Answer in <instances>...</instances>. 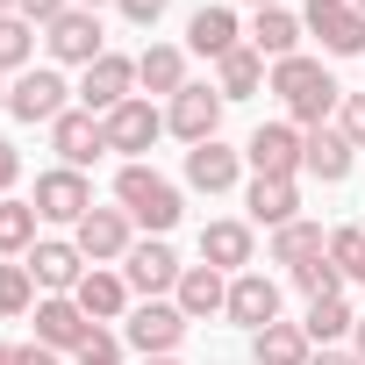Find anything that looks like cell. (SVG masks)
<instances>
[{"label":"cell","mask_w":365,"mask_h":365,"mask_svg":"<svg viewBox=\"0 0 365 365\" xmlns=\"http://www.w3.org/2000/svg\"><path fill=\"white\" fill-rule=\"evenodd\" d=\"M272 93L287 101L294 129H329V115L344 108L336 79H329V72H322L315 58H279V65H272Z\"/></svg>","instance_id":"1"},{"label":"cell","mask_w":365,"mask_h":365,"mask_svg":"<svg viewBox=\"0 0 365 365\" xmlns=\"http://www.w3.org/2000/svg\"><path fill=\"white\" fill-rule=\"evenodd\" d=\"M115 201H122V215H129V222H143L150 237H165L179 215H187V208H179V187H172L165 172H150V165H122Z\"/></svg>","instance_id":"2"},{"label":"cell","mask_w":365,"mask_h":365,"mask_svg":"<svg viewBox=\"0 0 365 365\" xmlns=\"http://www.w3.org/2000/svg\"><path fill=\"white\" fill-rule=\"evenodd\" d=\"M308 36H322L329 58H365V15L351 8V0H308V15H301Z\"/></svg>","instance_id":"3"},{"label":"cell","mask_w":365,"mask_h":365,"mask_svg":"<svg viewBox=\"0 0 365 365\" xmlns=\"http://www.w3.org/2000/svg\"><path fill=\"white\" fill-rule=\"evenodd\" d=\"M43 43H51L58 65H93V58H108V29H101L93 8H65V15L43 29Z\"/></svg>","instance_id":"4"},{"label":"cell","mask_w":365,"mask_h":365,"mask_svg":"<svg viewBox=\"0 0 365 365\" xmlns=\"http://www.w3.org/2000/svg\"><path fill=\"white\" fill-rule=\"evenodd\" d=\"M129 351L136 358H172L179 351V336H187V315H179V301H143L136 315H129Z\"/></svg>","instance_id":"5"},{"label":"cell","mask_w":365,"mask_h":365,"mask_svg":"<svg viewBox=\"0 0 365 365\" xmlns=\"http://www.w3.org/2000/svg\"><path fill=\"white\" fill-rule=\"evenodd\" d=\"M65 101H72V86H65L51 65H29V72L8 86V115H15V122H58Z\"/></svg>","instance_id":"6"},{"label":"cell","mask_w":365,"mask_h":365,"mask_svg":"<svg viewBox=\"0 0 365 365\" xmlns=\"http://www.w3.org/2000/svg\"><path fill=\"white\" fill-rule=\"evenodd\" d=\"M244 165L258 179H294L301 172V129L294 122H258L251 143H244Z\"/></svg>","instance_id":"7"},{"label":"cell","mask_w":365,"mask_h":365,"mask_svg":"<svg viewBox=\"0 0 365 365\" xmlns=\"http://www.w3.org/2000/svg\"><path fill=\"white\" fill-rule=\"evenodd\" d=\"M129 86H136V58L108 51V58L86 65V79H79V108H86V115H115V108L129 101Z\"/></svg>","instance_id":"8"},{"label":"cell","mask_w":365,"mask_h":365,"mask_svg":"<svg viewBox=\"0 0 365 365\" xmlns=\"http://www.w3.org/2000/svg\"><path fill=\"white\" fill-rule=\"evenodd\" d=\"M165 129L187 143V150H194V143H208V136L222 129V93H215V86H187V93H172Z\"/></svg>","instance_id":"9"},{"label":"cell","mask_w":365,"mask_h":365,"mask_svg":"<svg viewBox=\"0 0 365 365\" xmlns=\"http://www.w3.org/2000/svg\"><path fill=\"white\" fill-rule=\"evenodd\" d=\"M179 272H187V265L172 258V244H165V237H150V244H129V258H122V279H129L143 301L172 294V287H179Z\"/></svg>","instance_id":"10"},{"label":"cell","mask_w":365,"mask_h":365,"mask_svg":"<svg viewBox=\"0 0 365 365\" xmlns=\"http://www.w3.org/2000/svg\"><path fill=\"white\" fill-rule=\"evenodd\" d=\"M72 244H79V258H93V265H108V258H129V215L122 208H86L79 222H72Z\"/></svg>","instance_id":"11"},{"label":"cell","mask_w":365,"mask_h":365,"mask_svg":"<svg viewBox=\"0 0 365 365\" xmlns=\"http://www.w3.org/2000/svg\"><path fill=\"white\" fill-rule=\"evenodd\" d=\"M101 122H108V150H122L129 165H136V150H150V143H158V129H165V115H158L143 93H129V101H122L115 115H101Z\"/></svg>","instance_id":"12"},{"label":"cell","mask_w":365,"mask_h":365,"mask_svg":"<svg viewBox=\"0 0 365 365\" xmlns=\"http://www.w3.org/2000/svg\"><path fill=\"white\" fill-rule=\"evenodd\" d=\"M51 150L79 172V165H93V158L108 150V122H101V115H86V108H65V115L51 122Z\"/></svg>","instance_id":"13"},{"label":"cell","mask_w":365,"mask_h":365,"mask_svg":"<svg viewBox=\"0 0 365 365\" xmlns=\"http://www.w3.org/2000/svg\"><path fill=\"white\" fill-rule=\"evenodd\" d=\"M86 208H93V187H86V172L58 165V172H43V179H36V215H43V222H79Z\"/></svg>","instance_id":"14"},{"label":"cell","mask_w":365,"mask_h":365,"mask_svg":"<svg viewBox=\"0 0 365 365\" xmlns=\"http://www.w3.org/2000/svg\"><path fill=\"white\" fill-rule=\"evenodd\" d=\"M22 265L36 272V287H43V294H72V287L86 279V258H79V244H65V237L29 244V258H22Z\"/></svg>","instance_id":"15"},{"label":"cell","mask_w":365,"mask_h":365,"mask_svg":"<svg viewBox=\"0 0 365 365\" xmlns=\"http://www.w3.org/2000/svg\"><path fill=\"white\" fill-rule=\"evenodd\" d=\"M230 322H244L251 336L265 329V322H279V279H265V272H237L230 279V308H222Z\"/></svg>","instance_id":"16"},{"label":"cell","mask_w":365,"mask_h":365,"mask_svg":"<svg viewBox=\"0 0 365 365\" xmlns=\"http://www.w3.org/2000/svg\"><path fill=\"white\" fill-rule=\"evenodd\" d=\"M86 329H93V322H86V308H79L72 294H43V301H36V344H43V351H79Z\"/></svg>","instance_id":"17"},{"label":"cell","mask_w":365,"mask_h":365,"mask_svg":"<svg viewBox=\"0 0 365 365\" xmlns=\"http://www.w3.org/2000/svg\"><path fill=\"white\" fill-rule=\"evenodd\" d=\"M237 172H244V150H230L222 136H208V143L187 150V187H201V194H230Z\"/></svg>","instance_id":"18"},{"label":"cell","mask_w":365,"mask_h":365,"mask_svg":"<svg viewBox=\"0 0 365 365\" xmlns=\"http://www.w3.org/2000/svg\"><path fill=\"white\" fill-rule=\"evenodd\" d=\"M172 301H179V315H187V322L222 315V308H230V279H222L215 265H187V272H179V287H172Z\"/></svg>","instance_id":"19"},{"label":"cell","mask_w":365,"mask_h":365,"mask_svg":"<svg viewBox=\"0 0 365 365\" xmlns=\"http://www.w3.org/2000/svg\"><path fill=\"white\" fill-rule=\"evenodd\" d=\"M301 36H308V29H301V15H287V8H258V15H251V51L272 58V65H279V58H301Z\"/></svg>","instance_id":"20"},{"label":"cell","mask_w":365,"mask_h":365,"mask_svg":"<svg viewBox=\"0 0 365 365\" xmlns=\"http://www.w3.org/2000/svg\"><path fill=\"white\" fill-rule=\"evenodd\" d=\"M244 208H251V222L287 230V222H301V187H294V179H251Z\"/></svg>","instance_id":"21"},{"label":"cell","mask_w":365,"mask_h":365,"mask_svg":"<svg viewBox=\"0 0 365 365\" xmlns=\"http://www.w3.org/2000/svg\"><path fill=\"white\" fill-rule=\"evenodd\" d=\"M301 172H315L322 187H336V179L351 172V143H344V129H301Z\"/></svg>","instance_id":"22"},{"label":"cell","mask_w":365,"mask_h":365,"mask_svg":"<svg viewBox=\"0 0 365 365\" xmlns=\"http://www.w3.org/2000/svg\"><path fill=\"white\" fill-rule=\"evenodd\" d=\"M72 301L86 308V322H115V315L129 308V279H122V272H108V265H93V272L72 287Z\"/></svg>","instance_id":"23"},{"label":"cell","mask_w":365,"mask_h":365,"mask_svg":"<svg viewBox=\"0 0 365 365\" xmlns=\"http://www.w3.org/2000/svg\"><path fill=\"white\" fill-rule=\"evenodd\" d=\"M308 358H315V344L301 322H265L251 336V365H308Z\"/></svg>","instance_id":"24"},{"label":"cell","mask_w":365,"mask_h":365,"mask_svg":"<svg viewBox=\"0 0 365 365\" xmlns=\"http://www.w3.org/2000/svg\"><path fill=\"white\" fill-rule=\"evenodd\" d=\"M201 265L244 272V265H251V222H208V230H201Z\"/></svg>","instance_id":"25"},{"label":"cell","mask_w":365,"mask_h":365,"mask_svg":"<svg viewBox=\"0 0 365 365\" xmlns=\"http://www.w3.org/2000/svg\"><path fill=\"white\" fill-rule=\"evenodd\" d=\"M136 86L143 93H187V51L179 43H150L136 58Z\"/></svg>","instance_id":"26"},{"label":"cell","mask_w":365,"mask_h":365,"mask_svg":"<svg viewBox=\"0 0 365 365\" xmlns=\"http://www.w3.org/2000/svg\"><path fill=\"white\" fill-rule=\"evenodd\" d=\"M265 86V58L251 51V43H237L230 58H215V93L222 101H244V93H258Z\"/></svg>","instance_id":"27"},{"label":"cell","mask_w":365,"mask_h":365,"mask_svg":"<svg viewBox=\"0 0 365 365\" xmlns=\"http://www.w3.org/2000/svg\"><path fill=\"white\" fill-rule=\"evenodd\" d=\"M187 43H194L201 58H230V51H237V15H230V8H194Z\"/></svg>","instance_id":"28"},{"label":"cell","mask_w":365,"mask_h":365,"mask_svg":"<svg viewBox=\"0 0 365 365\" xmlns=\"http://www.w3.org/2000/svg\"><path fill=\"white\" fill-rule=\"evenodd\" d=\"M301 329H308V344L322 351V344H344V336L358 329V315H351L344 294H329V301H308V322H301Z\"/></svg>","instance_id":"29"},{"label":"cell","mask_w":365,"mask_h":365,"mask_svg":"<svg viewBox=\"0 0 365 365\" xmlns=\"http://www.w3.org/2000/svg\"><path fill=\"white\" fill-rule=\"evenodd\" d=\"M329 251V237L315 230V222H287V230H272V265H308V258H322Z\"/></svg>","instance_id":"30"},{"label":"cell","mask_w":365,"mask_h":365,"mask_svg":"<svg viewBox=\"0 0 365 365\" xmlns=\"http://www.w3.org/2000/svg\"><path fill=\"white\" fill-rule=\"evenodd\" d=\"M29 58H36V22L0 15V79H22V72H29Z\"/></svg>","instance_id":"31"},{"label":"cell","mask_w":365,"mask_h":365,"mask_svg":"<svg viewBox=\"0 0 365 365\" xmlns=\"http://www.w3.org/2000/svg\"><path fill=\"white\" fill-rule=\"evenodd\" d=\"M36 201H0V258H29L36 244Z\"/></svg>","instance_id":"32"},{"label":"cell","mask_w":365,"mask_h":365,"mask_svg":"<svg viewBox=\"0 0 365 365\" xmlns=\"http://www.w3.org/2000/svg\"><path fill=\"white\" fill-rule=\"evenodd\" d=\"M122 351H129V336H122V329H108V322H93V329L79 336V351H72V358H79V365H122Z\"/></svg>","instance_id":"33"},{"label":"cell","mask_w":365,"mask_h":365,"mask_svg":"<svg viewBox=\"0 0 365 365\" xmlns=\"http://www.w3.org/2000/svg\"><path fill=\"white\" fill-rule=\"evenodd\" d=\"M36 308V272L29 265H0V315H29Z\"/></svg>","instance_id":"34"},{"label":"cell","mask_w":365,"mask_h":365,"mask_svg":"<svg viewBox=\"0 0 365 365\" xmlns=\"http://www.w3.org/2000/svg\"><path fill=\"white\" fill-rule=\"evenodd\" d=\"M294 287H301L308 301H329V294H344V272H336V265H329V251H322V258L294 265Z\"/></svg>","instance_id":"35"},{"label":"cell","mask_w":365,"mask_h":365,"mask_svg":"<svg viewBox=\"0 0 365 365\" xmlns=\"http://www.w3.org/2000/svg\"><path fill=\"white\" fill-rule=\"evenodd\" d=\"M329 265L365 287V230H329Z\"/></svg>","instance_id":"36"},{"label":"cell","mask_w":365,"mask_h":365,"mask_svg":"<svg viewBox=\"0 0 365 365\" xmlns=\"http://www.w3.org/2000/svg\"><path fill=\"white\" fill-rule=\"evenodd\" d=\"M336 129H344V143H351V150H365V93H344Z\"/></svg>","instance_id":"37"},{"label":"cell","mask_w":365,"mask_h":365,"mask_svg":"<svg viewBox=\"0 0 365 365\" xmlns=\"http://www.w3.org/2000/svg\"><path fill=\"white\" fill-rule=\"evenodd\" d=\"M65 8H79V0H15V15H22V22H43V29H51Z\"/></svg>","instance_id":"38"},{"label":"cell","mask_w":365,"mask_h":365,"mask_svg":"<svg viewBox=\"0 0 365 365\" xmlns=\"http://www.w3.org/2000/svg\"><path fill=\"white\" fill-rule=\"evenodd\" d=\"M115 8H122V15L136 22V29H150V22H158V15L172 8V0H115Z\"/></svg>","instance_id":"39"},{"label":"cell","mask_w":365,"mask_h":365,"mask_svg":"<svg viewBox=\"0 0 365 365\" xmlns=\"http://www.w3.org/2000/svg\"><path fill=\"white\" fill-rule=\"evenodd\" d=\"M15 179H22V150H15V143H0V201H8Z\"/></svg>","instance_id":"40"},{"label":"cell","mask_w":365,"mask_h":365,"mask_svg":"<svg viewBox=\"0 0 365 365\" xmlns=\"http://www.w3.org/2000/svg\"><path fill=\"white\" fill-rule=\"evenodd\" d=\"M308 365H365V358H358V351H351V344H322V351H315V358H308Z\"/></svg>","instance_id":"41"},{"label":"cell","mask_w":365,"mask_h":365,"mask_svg":"<svg viewBox=\"0 0 365 365\" xmlns=\"http://www.w3.org/2000/svg\"><path fill=\"white\" fill-rule=\"evenodd\" d=\"M0 365H29V344H0Z\"/></svg>","instance_id":"42"},{"label":"cell","mask_w":365,"mask_h":365,"mask_svg":"<svg viewBox=\"0 0 365 365\" xmlns=\"http://www.w3.org/2000/svg\"><path fill=\"white\" fill-rule=\"evenodd\" d=\"M29 365H65V351H43V344H29Z\"/></svg>","instance_id":"43"},{"label":"cell","mask_w":365,"mask_h":365,"mask_svg":"<svg viewBox=\"0 0 365 365\" xmlns=\"http://www.w3.org/2000/svg\"><path fill=\"white\" fill-rule=\"evenodd\" d=\"M351 351H358V358H365V315H358V329H351Z\"/></svg>","instance_id":"44"},{"label":"cell","mask_w":365,"mask_h":365,"mask_svg":"<svg viewBox=\"0 0 365 365\" xmlns=\"http://www.w3.org/2000/svg\"><path fill=\"white\" fill-rule=\"evenodd\" d=\"M143 365H179V358H143Z\"/></svg>","instance_id":"45"},{"label":"cell","mask_w":365,"mask_h":365,"mask_svg":"<svg viewBox=\"0 0 365 365\" xmlns=\"http://www.w3.org/2000/svg\"><path fill=\"white\" fill-rule=\"evenodd\" d=\"M0 15H15V0H0Z\"/></svg>","instance_id":"46"},{"label":"cell","mask_w":365,"mask_h":365,"mask_svg":"<svg viewBox=\"0 0 365 365\" xmlns=\"http://www.w3.org/2000/svg\"><path fill=\"white\" fill-rule=\"evenodd\" d=\"M0 108H8V79H0Z\"/></svg>","instance_id":"47"},{"label":"cell","mask_w":365,"mask_h":365,"mask_svg":"<svg viewBox=\"0 0 365 365\" xmlns=\"http://www.w3.org/2000/svg\"><path fill=\"white\" fill-rule=\"evenodd\" d=\"M79 8H101V0H79Z\"/></svg>","instance_id":"48"},{"label":"cell","mask_w":365,"mask_h":365,"mask_svg":"<svg viewBox=\"0 0 365 365\" xmlns=\"http://www.w3.org/2000/svg\"><path fill=\"white\" fill-rule=\"evenodd\" d=\"M258 8H279V0H258Z\"/></svg>","instance_id":"49"},{"label":"cell","mask_w":365,"mask_h":365,"mask_svg":"<svg viewBox=\"0 0 365 365\" xmlns=\"http://www.w3.org/2000/svg\"><path fill=\"white\" fill-rule=\"evenodd\" d=\"M351 8H358V15H365V0H351Z\"/></svg>","instance_id":"50"}]
</instances>
